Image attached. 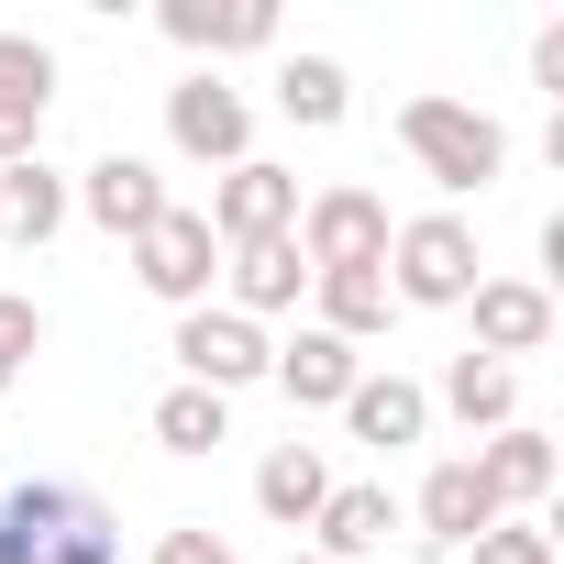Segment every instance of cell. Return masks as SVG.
<instances>
[{
  "label": "cell",
  "instance_id": "15",
  "mask_svg": "<svg viewBox=\"0 0 564 564\" xmlns=\"http://www.w3.org/2000/svg\"><path fill=\"white\" fill-rule=\"evenodd\" d=\"M487 520H509L498 498H487V476H476V454H443L432 476H421V542L432 553H465Z\"/></svg>",
  "mask_w": 564,
  "mask_h": 564
},
{
  "label": "cell",
  "instance_id": "10",
  "mask_svg": "<svg viewBox=\"0 0 564 564\" xmlns=\"http://www.w3.org/2000/svg\"><path fill=\"white\" fill-rule=\"evenodd\" d=\"M476 344L465 355H487V366H520V355H542L553 344V289L542 276H476Z\"/></svg>",
  "mask_w": 564,
  "mask_h": 564
},
{
  "label": "cell",
  "instance_id": "28",
  "mask_svg": "<svg viewBox=\"0 0 564 564\" xmlns=\"http://www.w3.org/2000/svg\"><path fill=\"white\" fill-rule=\"evenodd\" d=\"M531 78L564 100V23H542V34H531Z\"/></svg>",
  "mask_w": 564,
  "mask_h": 564
},
{
  "label": "cell",
  "instance_id": "11",
  "mask_svg": "<svg viewBox=\"0 0 564 564\" xmlns=\"http://www.w3.org/2000/svg\"><path fill=\"white\" fill-rule=\"evenodd\" d=\"M355 377H366V355H355V344H333L322 322H300L289 344L265 355V388H289V410H344V399H355Z\"/></svg>",
  "mask_w": 564,
  "mask_h": 564
},
{
  "label": "cell",
  "instance_id": "19",
  "mask_svg": "<svg viewBox=\"0 0 564 564\" xmlns=\"http://www.w3.org/2000/svg\"><path fill=\"white\" fill-rule=\"evenodd\" d=\"M388 531H399V498H388V487H333L322 520H311V553H322V564H366Z\"/></svg>",
  "mask_w": 564,
  "mask_h": 564
},
{
  "label": "cell",
  "instance_id": "7",
  "mask_svg": "<svg viewBox=\"0 0 564 564\" xmlns=\"http://www.w3.org/2000/svg\"><path fill=\"white\" fill-rule=\"evenodd\" d=\"M199 221H210L221 254H243V243H289V232H300V177L265 166V155H243V166H221V188H210Z\"/></svg>",
  "mask_w": 564,
  "mask_h": 564
},
{
  "label": "cell",
  "instance_id": "29",
  "mask_svg": "<svg viewBox=\"0 0 564 564\" xmlns=\"http://www.w3.org/2000/svg\"><path fill=\"white\" fill-rule=\"evenodd\" d=\"M12 388H23V377H0V399H12Z\"/></svg>",
  "mask_w": 564,
  "mask_h": 564
},
{
  "label": "cell",
  "instance_id": "30",
  "mask_svg": "<svg viewBox=\"0 0 564 564\" xmlns=\"http://www.w3.org/2000/svg\"><path fill=\"white\" fill-rule=\"evenodd\" d=\"M289 564H322V553H289Z\"/></svg>",
  "mask_w": 564,
  "mask_h": 564
},
{
  "label": "cell",
  "instance_id": "1",
  "mask_svg": "<svg viewBox=\"0 0 564 564\" xmlns=\"http://www.w3.org/2000/svg\"><path fill=\"white\" fill-rule=\"evenodd\" d=\"M0 564H122V520L78 476H23L0 487Z\"/></svg>",
  "mask_w": 564,
  "mask_h": 564
},
{
  "label": "cell",
  "instance_id": "20",
  "mask_svg": "<svg viewBox=\"0 0 564 564\" xmlns=\"http://www.w3.org/2000/svg\"><path fill=\"white\" fill-rule=\"evenodd\" d=\"M276 111H289L300 133H333V122L355 111V78H344V56H322V45L276 56Z\"/></svg>",
  "mask_w": 564,
  "mask_h": 564
},
{
  "label": "cell",
  "instance_id": "8",
  "mask_svg": "<svg viewBox=\"0 0 564 564\" xmlns=\"http://www.w3.org/2000/svg\"><path fill=\"white\" fill-rule=\"evenodd\" d=\"M133 276H144V300H166V311H210V276H221L210 221H199V210L144 221V232H133Z\"/></svg>",
  "mask_w": 564,
  "mask_h": 564
},
{
  "label": "cell",
  "instance_id": "26",
  "mask_svg": "<svg viewBox=\"0 0 564 564\" xmlns=\"http://www.w3.org/2000/svg\"><path fill=\"white\" fill-rule=\"evenodd\" d=\"M45 355V311L34 300H12V289H0V377H23Z\"/></svg>",
  "mask_w": 564,
  "mask_h": 564
},
{
  "label": "cell",
  "instance_id": "23",
  "mask_svg": "<svg viewBox=\"0 0 564 564\" xmlns=\"http://www.w3.org/2000/svg\"><path fill=\"white\" fill-rule=\"evenodd\" d=\"M144 432H155L166 454H210V443H232V399H210V388H166Z\"/></svg>",
  "mask_w": 564,
  "mask_h": 564
},
{
  "label": "cell",
  "instance_id": "22",
  "mask_svg": "<svg viewBox=\"0 0 564 564\" xmlns=\"http://www.w3.org/2000/svg\"><path fill=\"white\" fill-rule=\"evenodd\" d=\"M0 232H12V243H56V232H67V177H56L45 155L0 166Z\"/></svg>",
  "mask_w": 564,
  "mask_h": 564
},
{
  "label": "cell",
  "instance_id": "4",
  "mask_svg": "<svg viewBox=\"0 0 564 564\" xmlns=\"http://www.w3.org/2000/svg\"><path fill=\"white\" fill-rule=\"evenodd\" d=\"M388 199L366 188V177H333V188H300V265L311 276H355V265H388Z\"/></svg>",
  "mask_w": 564,
  "mask_h": 564
},
{
  "label": "cell",
  "instance_id": "6",
  "mask_svg": "<svg viewBox=\"0 0 564 564\" xmlns=\"http://www.w3.org/2000/svg\"><path fill=\"white\" fill-rule=\"evenodd\" d=\"M166 144H177L188 166H243V155H254V100H243L221 67H188V78L166 89Z\"/></svg>",
  "mask_w": 564,
  "mask_h": 564
},
{
  "label": "cell",
  "instance_id": "24",
  "mask_svg": "<svg viewBox=\"0 0 564 564\" xmlns=\"http://www.w3.org/2000/svg\"><path fill=\"white\" fill-rule=\"evenodd\" d=\"M0 100L56 111V45H45V34H0Z\"/></svg>",
  "mask_w": 564,
  "mask_h": 564
},
{
  "label": "cell",
  "instance_id": "9",
  "mask_svg": "<svg viewBox=\"0 0 564 564\" xmlns=\"http://www.w3.org/2000/svg\"><path fill=\"white\" fill-rule=\"evenodd\" d=\"M67 210H89L111 243H133V232L166 221L177 199H166V166H155V155H122V144H111V155H89V166L67 177Z\"/></svg>",
  "mask_w": 564,
  "mask_h": 564
},
{
  "label": "cell",
  "instance_id": "25",
  "mask_svg": "<svg viewBox=\"0 0 564 564\" xmlns=\"http://www.w3.org/2000/svg\"><path fill=\"white\" fill-rule=\"evenodd\" d=\"M465 553H476V564H553V531H542V520H487Z\"/></svg>",
  "mask_w": 564,
  "mask_h": 564
},
{
  "label": "cell",
  "instance_id": "14",
  "mask_svg": "<svg viewBox=\"0 0 564 564\" xmlns=\"http://www.w3.org/2000/svg\"><path fill=\"white\" fill-rule=\"evenodd\" d=\"M166 45H188V56H265L276 45V12H265V0H166Z\"/></svg>",
  "mask_w": 564,
  "mask_h": 564
},
{
  "label": "cell",
  "instance_id": "12",
  "mask_svg": "<svg viewBox=\"0 0 564 564\" xmlns=\"http://www.w3.org/2000/svg\"><path fill=\"white\" fill-rule=\"evenodd\" d=\"M344 432H355V443H377V454H410V443H432V388H421V377H399V366H388V377L366 366V377H355V399H344Z\"/></svg>",
  "mask_w": 564,
  "mask_h": 564
},
{
  "label": "cell",
  "instance_id": "17",
  "mask_svg": "<svg viewBox=\"0 0 564 564\" xmlns=\"http://www.w3.org/2000/svg\"><path fill=\"white\" fill-rule=\"evenodd\" d=\"M322 498H333V465H322V443H276V454L254 465V509H265L276 531H311V520H322Z\"/></svg>",
  "mask_w": 564,
  "mask_h": 564
},
{
  "label": "cell",
  "instance_id": "21",
  "mask_svg": "<svg viewBox=\"0 0 564 564\" xmlns=\"http://www.w3.org/2000/svg\"><path fill=\"white\" fill-rule=\"evenodd\" d=\"M432 410H454L465 432H509V421H520V366L454 355V366H443V388H432Z\"/></svg>",
  "mask_w": 564,
  "mask_h": 564
},
{
  "label": "cell",
  "instance_id": "3",
  "mask_svg": "<svg viewBox=\"0 0 564 564\" xmlns=\"http://www.w3.org/2000/svg\"><path fill=\"white\" fill-rule=\"evenodd\" d=\"M476 276H487V254H476V221L465 210H421V221L388 232V300L399 311H465Z\"/></svg>",
  "mask_w": 564,
  "mask_h": 564
},
{
  "label": "cell",
  "instance_id": "27",
  "mask_svg": "<svg viewBox=\"0 0 564 564\" xmlns=\"http://www.w3.org/2000/svg\"><path fill=\"white\" fill-rule=\"evenodd\" d=\"M144 564H243V553H232L210 520H177V531H155V553H144Z\"/></svg>",
  "mask_w": 564,
  "mask_h": 564
},
{
  "label": "cell",
  "instance_id": "2",
  "mask_svg": "<svg viewBox=\"0 0 564 564\" xmlns=\"http://www.w3.org/2000/svg\"><path fill=\"white\" fill-rule=\"evenodd\" d=\"M399 144L421 155V177H432L443 199H465V188L509 177V122H498V111H476V100H443V89L399 100Z\"/></svg>",
  "mask_w": 564,
  "mask_h": 564
},
{
  "label": "cell",
  "instance_id": "13",
  "mask_svg": "<svg viewBox=\"0 0 564 564\" xmlns=\"http://www.w3.org/2000/svg\"><path fill=\"white\" fill-rule=\"evenodd\" d=\"M476 476H487V498H498L509 520H531V509L553 498V476H564V454H553V432H531V421H509V432H487V443H476Z\"/></svg>",
  "mask_w": 564,
  "mask_h": 564
},
{
  "label": "cell",
  "instance_id": "16",
  "mask_svg": "<svg viewBox=\"0 0 564 564\" xmlns=\"http://www.w3.org/2000/svg\"><path fill=\"white\" fill-rule=\"evenodd\" d=\"M221 311H243L254 333L276 322V311H300L311 300V265H300V243H243V254H221Z\"/></svg>",
  "mask_w": 564,
  "mask_h": 564
},
{
  "label": "cell",
  "instance_id": "18",
  "mask_svg": "<svg viewBox=\"0 0 564 564\" xmlns=\"http://www.w3.org/2000/svg\"><path fill=\"white\" fill-rule=\"evenodd\" d=\"M311 322L333 333V344H377L388 322H399V300H388V265H355V276H311Z\"/></svg>",
  "mask_w": 564,
  "mask_h": 564
},
{
  "label": "cell",
  "instance_id": "5",
  "mask_svg": "<svg viewBox=\"0 0 564 564\" xmlns=\"http://www.w3.org/2000/svg\"><path fill=\"white\" fill-rule=\"evenodd\" d=\"M166 355H177V388H210V399H243V388H265V333L243 322V311H177V333H166Z\"/></svg>",
  "mask_w": 564,
  "mask_h": 564
}]
</instances>
